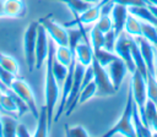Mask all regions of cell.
<instances>
[{"mask_svg":"<svg viewBox=\"0 0 157 137\" xmlns=\"http://www.w3.org/2000/svg\"><path fill=\"white\" fill-rule=\"evenodd\" d=\"M55 43L49 39V45H48V55L45 59V72H44V105L47 108V114H48V120L49 124L52 125L54 113L56 104L60 98V86L58 84L53 71H52V61L54 57V50H55Z\"/></svg>","mask_w":157,"mask_h":137,"instance_id":"1","label":"cell"},{"mask_svg":"<svg viewBox=\"0 0 157 137\" xmlns=\"http://www.w3.org/2000/svg\"><path fill=\"white\" fill-rule=\"evenodd\" d=\"M132 104H134V99H132V93L131 89H128V95H126V103L124 106V110L119 117V120L115 122V125L113 127H110L109 131H107L104 133V136H115V135H123V136H128V137H132L136 136L135 133V128L132 125Z\"/></svg>","mask_w":157,"mask_h":137,"instance_id":"2","label":"cell"},{"mask_svg":"<svg viewBox=\"0 0 157 137\" xmlns=\"http://www.w3.org/2000/svg\"><path fill=\"white\" fill-rule=\"evenodd\" d=\"M38 26H39V21H33L26 27L23 33V54L29 71H33L36 68L34 50H36V38H37Z\"/></svg>","mask_w":157,"mask_h":137,"instance_id":"3","label":"cell"},{"mask_svg":"<svg viewBox=\"0 0 157 137\" xmlns=\"http://www.w3.org/2000/svg\"><path fill=\"white\" fill-rule=\"evenodd\" d=\"M87 66H83L82 64L77 62L75 60V64H74V81H72V87H71V91L67 95V99H66V104H65V115L69 116L76 108L77 105V102H78V95H80V92H81V83H82V77H83V72H85V68Z\"/></svg>","mask_w":157,"mask_h":137,"instance_id":"4","label":"cell"},{"mask_svg":"<svg viewBox=\"0 0 157 137\" xmlns=\"http://www.w3.org/2000/svg\"><path fill=\"white\" fill-rule=\"evenodd\" d=\"M92 68H93V81L96 83L97 87V94L98 95H112L117 92V89L114 88L109 75L105 70L104 66H102L94 57L92 60L91 64Z\"/></svg>","mask_w":157,"mask_h":137,"instance_id":"5","label":"cell"},{"mask_svg":"<svg viewBox=\"0 0 157 137\" xmlns=\"http://www.w3.org/2000/svg\"><path fill=\"white\" fill-rule=\"evenodd\" d=\"M130 89L132 93V99H134L135 104L137 105V109L142 117L144 108H145V104L147 100V89H146V78L137 70H135L131 73Z\"/></svg>","mask_w":157,"mask_h":137,"instance_id":"6","label":"cell"},{"mask_svg":"<svg viewBox=\"0 0 157 137\" xmlns=\"http://www.w3.org/2000/svg\"><path fill=\"white\" fill-rule=\"evenodd\" d=\"M11 89L23 99V102L27 104V106L29 109V113L37 119L39 109L37 106L36 97H34V93H33L31 86L22 78H15L11 83Z\"/></svg>","mask_w":157,"mask_h":137,"instance_id":"7","label":"cell"},{"mask_svg":"<svg viewBox=\"0 0 157 137\" xmlns=\"http://www.w3.org/2000/svg\"><path fill=\"white\" fill-rule=\"evenodd\" d=\"M131 39H132L131 35H129L125 32H121L120 34H118L115 46H114V53L125 62L128 71L130 73H132L136 70L132 56H131Z\"/></svg>","mask_w":157,"mask_h":137,"instance_id":"8","label":"cell"},{"mask_svg":"<svg viewBox=\"0 0 157 137\" xmlns=\"http://www.w3.org/2000/svg\"><path fill=\"white\" fill-rule=\"evenodd\" d=\"M38 21L44 27L48 37L56 45H67V29L65 26L59 24L50 17H44Z\"/></svg>","mask_w":157,"mask_h":137,"instance_id":"9","label":"cell"},{"mask_svg":"<svg viewBox=\"0 0 157 137\" xmlns=\"http://www.w3.org/2000/svg\"><path fill=\"white\" fill-rule=\"evenodd\" d=\"M48 45H49V37L44 29V27L39 23L37 28V38H36V68H40L45 62L48 55Z\"/></svg>","mask_w":157,"mask_h":137,"instance_id":"10","label":"cell"},{"mask_svg":"<svg viewBox=\"0 0 157 137\" xmlns=\"http://www.w3.org/2000/svg\"><path fill=\"white\" fill-rule=\"evenodd\" d=\"M105 70H107V72L109 75V78H110L114 88L118 91L120 88L121 83H123V80L125 78L126 73L129 72L125 62L118 56L117 59H114L112 62H109L105 66Z\"/></svg>","mask_w":157,"mask_h":137,"instance_id":"11","label":"cell"},{"mask_svg":"<svg viewBox=\"0 0 157 137\" xmlns=\"http://www.w3.org/2000/svg\"><path fill=\"white\" fill-rule=\"evenodd\" d=\"M135 40L140 48L141 55L144 57V61L147 67V72L151 75H156V66H155V53L156 48L153 44H151L147 39H145L142 35L135 37Z\"/></svg>","mask_w":157,"mask_h":137,"instance_id":"12","label":"cell"},{"mask_svg":"<svg viewBox=\"0 0 157 137\" xmlns=\"http://www.w3.org/2000/svg\"><path fill=\"white\" fill-rule=\"evenodd\" d=\"M128 13H129L128 6L114 2L110 11V17L113 21V29L115 31L117 34H120L121 32H124V26H125Z\"/></svg>","mask_w":157,"mask_h":137,"instance_id":"13","label":"cell"},{"mask_svg":"<svg viewBox=\"0 0 157 137\" xmlns=\"http://www.w3.org/2000/svg\"><path fill=\"white\" fill-rule=\"evenodd\" d=\"M74 57L77 62L82 64L83 66H90L92 64L94 54L90 40H82L81 43L77 44V46L74 50Z\"/></svg>","mask_w":157,"mask_h":137,"instance_id":"14","label":"cell"},{"mask_svg":"<svg viewBox=\"0 0 157 137\" xmlns=\"http://www.w3.org/2000/svg\"><path fill=\"white\" fill-rule=\"evenodd\" d=\"M27 12L23 0H4V16L23 17Z\"/></svg>","mask_w":157,"mask_h":137,"instance_id":"15","label":"cell"},{"mask_svg":"<svg viewBox=\"0 0 157 137\" xmlns=\"http://www.w3.org/2000/svg\"><path fill=\"white\" fill-rule=\"evenodd\" d=\"M102 4H103V0L98 4H94V5H91L88 9H86L83 12H81L80 15H76L74 16L75 20H77L78 22H81L83 26L85 24H91V23H94L98 17L101 16V7H102Z\"/></svg>","mask_w":157,"mask_h":137,"instance_id":"16","label":"cell"},{"mask_svg":"<svg viewBox=\"0 0 157 137\" xmlns=\"http://www.w3.org/2000/svg\"><path fill=\"white\" fill-rule=\"evenodd\" d=\"M132 125H134V128H135V133L136 136H151L153 135L152 130L144 122L141 115H140V111L137 109V105L132 104Z\"/></svg>","mask_w":157,"mask_h":137,"instance_id":"17","label":"cell"},{"mask_svg":"<svg viewBox=\"0 0 157 137\" xmlns=\"http://www.w3.org/2000/svg\"><path fill=\"white\" fill-rule=\"evenodd\" d=\"M50 128V124L48 120V114H47V108L45 105L40 106L38 116H37V126H36V131L33 132L34 137H44L48 135Z\"/></svg>","mask_w":157,"mask_h":137,"instance_id":"18","label":"cell"},{"mask_svg":"<svg viewBox=\"0 0 157 137\" xmlns=\"http://www.w3.org/2000/svg\"><path fill=\"white\" fill-rule=\"evenodd\" d=\"M129 12L132 13L134 16H136L140 21L151 23L153 26L157 27V17L151 12V10L148 9L147 5H141V6H130L128 7Z\"/></svg>","mask_w":157,"mask_h":137,"instance_id":"19","label":"cell"},{"mask_svg":"<svg viewBox=\"0 0 157 137\" xmlns=\"http://www.w3.org/2000/svg\"><path fill=\"white\" fill-rule=\"evenodd\" d=\"M13 91L11 88H7L5 92L1 93L0 97V106H1V111L5 114H16L17 116V106L13 99Z\"/></svg>","mask_w":157,"mask_h":137,"instance_id":"20","label":"cell"},{"mask_svg":"<svg viewBox=\"0 0 157 137\" xmlns=\"http://www.w3.org/2000/svg\"><path fill=\"white\" fill-rule=\"evenodd\" d=\"M131 56H132V60H134V64H135V68L146 78L148 72H147V67H146V64L144 61V57L141 55V51H140V48L135 40V38L132 37L131 39Z\"/></svg>","mask_w":157,"mask_h":137,"instance_id":"21","label":"cell"},{"mask_svg":"<svg viewBox=\"0 0 157 137\" xmlns=\"http://www.w3.org/2000/svg\"><path fill=\"white\" fill-rule=\"evenodd\" d=\"M54 57L61 62L65 66H70L75 57H74V53L70 50V48L67 45H55V50H54Z\"/></svg>","mask_w":157,"mask_h":137,"instance_id":"22","label":"cell"},{"mask_svg":"<svg viewBox=\"0 0 157 137\" xmlns=\"http://www.w3.org/2000/svg\"><path fill=\"white\" fill-rule=\"evenodd\" d=\"M124 32L128 33L131 37H140L141 35V21L134 16L132 13H128L125 26H124Z\"/></svg>","mask_w":157,"mask_h":137,"instance_id":"23","label":"cell"},{"mask_svg":"<svg viewBox=\"0 0 157 137\" xmlns=\"http://www.w3.org/2000/svg\"><path fill=\"white\" fill-rule=\"evenodd\" d=\"M17 116H11L5 114L1 115V125H2V137H13L16 132V126H17Z\"/></svg>","mask_w":157,"mask_h":137,"instance_id":"24","label":"cell"},{"mask_svg":"<svg viewBox=\"0 0 157 137\" xmlns=\"http://www.w3.org/2000/svg\"><path fill=\"white\" fill-rule=\"evenodd\" d=\"M141 35L147 39L151 44H153L155 46H157V27L141 21Z\"/></svg>","mask_w":157,"mask_h":137,"instance_id":"25","label":"cell"},{"mask_svg":"<svg viewBox=\"0 0 157 137\" xmlns=\"http://www.w3.org/2000/svg\"><path fill=\"white\" fill-rule=\"evenodd\" d=\"M90 43H91V46L93 49V51L103 48V43H104V33L101 32L97 27H92L91 31H90Z\"/></svg>","mask_w":157,"mask_h":137,"instance_id":"26","label":"cell"},{"mask_svg":"<svg viewBox=\"0 0 157 137\" xmlns=\"http://www.w3.org/2000/svg\"><path fill=\"white\" fill-rule=\"evenodd\" d=\"M93 54H94V59H96L102 66H104V67H105L109 62H112L114 59L118 57V55H117L114 51H109V50H107V49H104V48H101V49L93 51Z\"/></svg>","mask_w":157,"mask_h":137,"instance_id":"27","label":"cell"},{"mask_svg":"<svg viewBox=\"0 0 157 137\" xmlns=\"http://www.w3.org/2000/svg\"><path fill=\"white\" fill-rule=\"evenodd\" d=\"M67 66L63 65L61 62H59L55 57H53V61H52V71H53V75L58 82L59 86H61V83L64 82L65 80V76L67 73Z\"/></svg>","mask_w":157,"mask_h":137,"instance_id":"28","label":"cell"},{"mask_svg":"<svg viewBox=\"0 0 157 137\" xmlns=\"http://www.w3.org/2000/svg\"><path fill=\"white\" fill-rule=\"evenodd\" d=\"M54 1H60V2L65 4L70 9V11L72 12L74 16L80 15L81 12H83L86 9H88L91 6L90 4H87L82 0H54Z\"/></svg>","mask_w":157,"mask_h":137,"instance_id":"29","label":"cell"},{"mask_svg":"<svg viewBox=\"0 0 157 137\" xmlns=\"http://www.w3.org/2000/svg\"><path fill=\"white\" fill-rule=\"evenodd\" d=\"M96 94H97V87H96L94 81H92V82H90L88 84H86L85 87L81 88V92H80V95H78V102H77V104L80 105V104L86 103L87 100H90V99H91L93 95H96Z\"/></svg>","mask_w":157,"mask_h":137,"instance_id":"30","label":"cell"},{"mask_svg":"<svg viewBox=\"0 0 157 137\" xmlns=\"http://www.w3.org/2000/svg\"><path fill=\"white\" fill-rule=\"evenodd\" d=\"M0 65L7 70L9 72L16 75L18 72V64L16 61V59H13L12 56L7 55V54H4L0 51Z\"/></svg>","mask_w":157,"mask_h":137,"instance_id":"31","label":"cell"},{"mask_svg":"<svg viewBox=\"0 0 157 137\" xmlns=\"http://www.w3.org/2000/svg\"><path fill=\"white\" fill-rule=\"evenodd\" d=\"M146 89H147V98L152 102H157V77L156 75L148 73L146 77Z\"/></svg>","mask_w":157,"mask_h":137,"instance_id":"32","label":"cell"},{"mask_svg":"<svg viewBox=\"0 0 157 137\" xmlns=\"http://www.w3.org/2000/svg\"><path fill=\"white\" fill-rule=\"evenodd\" d=\"M94 27H97L103 33H107L108 31L113 29V21L110 15H101L98 20L94 22Z\"/></svg>","mask_w":157,"mask_h":137,"instance_id":"33","label":"cell"},{"mask_svg":"<svg viewBox=\"0 0 157 137\" xmlns=\"http://www.w3.org/2000/svg\"><path fill=\"white\" fill-rule=\"evenodd\" d=\"M118 34L115 33L114 29L108 31L107 33H104V43H103V48L109 50V51H114V46H115V42H117Z\"/></svg>","mask_w":157,"mask_h":137,"instance_id":"34","label":"cell"},{"mask_svg":"<svg viewBox=\"0 0 157 137\" xmlns=\"http://www.w3.org/2000/svg\"><path fill=\"white\" fill-rule=\"evenodd\" d=\"M65 135L71 136V137H85L88 136V131L83 126H66L65 128Z\"/></svg>","mask_w":157,"mask_h":137,"instance_id":"35","label":"cell"},{"mask_svg":"<svg viewBox=\"0 0 157 137\" xmlns=\"http://www.w3.org/2000/svg\"><path fill=\"white\" fill-rule=\"evenodd\" d=\"M13 80H15V75L11 73V72H9L7 70H5L0 65V81H1V83L4 86H6V87L11 88V83H12Z\"/></svg>","mask_w":157,"mask_h":137,"instance_id":"36","label":"cell"},{"mask_svg":"<svg viewBox=\"0 0 157 137\" xmlns=\"http://www.w3.org/2000/svg\"><path fill=\"white\" fill-rule=\"evenodd\" d=\"M114 2L117 4H121V5H125L128 7L130 6H141V5H146V0H113Z\"/></svg>","mask_w":157,"mask_h":137,"instance_id":"37","label":"cell"},{"mask_svg":"<svg viewBox=\"0 0 157 137\" xmlns=\"http://www.w3.org/2000/svg\"><path fill=\"white\" fill-rule=\"evenodd\" d=\"M15 136H18V137H28V136H31V133H29L28 128L26 127V125H23L21 122H17Z\"/></svg>","mask_w":157,"mask_h":137,"instance_id":"38","label":"cell"},{"mask_svg":"<svg viewBox=\"0 0 157 137\" xmlns=\"http://www.w3.org/2000/svg\"><path fill=\"white\" fill-rule=\"evenodd\" d=\"M150 128L152 130V132H153V135H157V116L153 119V121L151 122V125H150Z\"/></svg>","mask_w":157,"mask_h":137,"instance_id":"39","label":"cell"},{"mask_svg":"<svg viewBox=\"0 0 157 137\" xmlns=\"http://www.w3.org/2000/svg\"><path fill=\"white\" fill-rule=\"evenodd\" d=\"M147 6H148V9L151 10V12L157 17V6L156 5H152V4H146Z\"/></svg>","mask_w":157,"mask_h":137,"instance_id":"40","label":"cell"},{"mask_svg":"<svg viewBox=\"0 0 157 137\" xmlns=\"http://www.w3.org/2000/svg\"><path fill=\"white\" fill-rule=\"evenodd\" d=\"M82 1H85V2H87V4H90V5H94V4L101 2L102 0H82Z\"/></svg>","mask_w":157,"mask_h":137,"instance_id":"41","label":"cell"},{"mask_svg":"<svg viewBox=\"0 0 157 137\" xmlns=\"http://www.w3.org/2000/svg\"><path fill=\"white\" fill-rule=\"evenodd\" d=\"M4 16V0H0V17Z\"/></svg>","mask_w":157,"mask_h":137,"instance_id":"42","label":"cell"},{"mask_svg":"<svg viewBox=\"0 0 157 137\" xmlns=\"http://www.w3.org/2000/svg\"><path fill=\"white\" fill-rule=\"evenodd\" d=\"M155 66H156V70H157V48H156V53H155Z\"/></svg>","mask_w":157,"mask_h":137,"instance_id":"43","label":"cell"},{"mask_svg":"<svg viewBox=\"0 0 157 137\" xmlns=\"http://www.w3.org/2000/svg\"><path fill=\"white\" fill-rule=\"evenodd\" d=\"M0 88H1V91H2V92H5V91H6V89H7L9 87H6V86H4V84L1 83V81H0Z\"/></svg>","mask_w":157,"mask_h":137,"instance_id":"44","label":"cell"},{"mask_svg":"<svg viewBox=\"0 0 157 137\" xmlns=\"http://www.w3.org/2000/svg\"><path fill=\"white\" fill-rule=\"evenodd\" d=\"M0 137H2V125H1V116H0Z\"/></svg>","mask_w":157,"mask_h":137,"instance_id":"45","label":"cell"},{"mask_svg":"<svg viewBox=\"0 0 157 137\" xmlns=\"http://www.w3.org/2000/svg\"><path fill=\"white\" fill-rule=\"evenodd\" d=\"M1 93H2V91H1V88H0V97H1ZM0 111H1V106H0ZM2 113V111H1Z\"/></svg>","mask_w":157,"mask_h":137,"instance_id":"46","label":"cell"},{"mask_svg":"<svg viewBox=\"0 0 157 137\" xmlns=\"http://www.w3.org/2000/svg\"><path fill=\"white\" fill-rule=\"evenodd\" d=\"M156 77H157V70H156Z\"/></svg>","mask_w":157,"mask_h":137,"instance_id":"47","label":"cell"}]
</instances>
